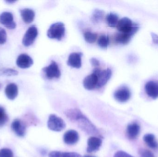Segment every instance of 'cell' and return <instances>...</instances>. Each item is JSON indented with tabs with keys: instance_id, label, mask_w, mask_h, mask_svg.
Instances as JSON below:
<instances>
[{
	"instance_id": "6da1fadb",
	"label": "cell",
	"mask_w": 158,
	"mask_h": 157,
	"mask_svg": "<svg viewBox=\"0 0 158 157\" xmlns=\"http://www.w3.org/2000/svg\"><path fill=\"white\" fill-rule=\"evenodd\" d=\"M65 114L70 120L76 123L86 133L102 137L99 130L78 109L68 110L66 111Z\"/></svg>"
},
{
	"instance_id": "7a4b0ae2",
	"label": "cell",
	"mask_w": 158,
	"mask_h": 157,
	"mask_svg": "<svg viewBox=\"0 0 158 157\" xmlns=\"http://www.w3.org/2000/svg\"><path fill=\"white\" fill-rule=\"evenodd\" d=\"M65 32V28L64 23L56 22L52 24L49 28L47 35L50 38L61 41L64 36Z\"/></svg>"
},
{
	"instance_id": "3957f363",
	"label": "cell",
	"mask_w": 158,
	"mask_h": 157,
	"mask_svg": "<svg viewBox=\"0 0 158 157\" xmlns=\"http://www.w3.org/2000/svg\"><path fill=\"white\" fill-rule=\"evenodd\" d=\"M118 30L123 33H133L135 34L139 27L133 23L131 19L127 17L123 18L118 21L117 25Z\"/></svg>"
},
{
	"instance_id": "277c9868",
	"label": "cell",
	"mask_w": 158,
	"mask_h": 157,
	"mask_svg": "<svg viewBox=\"0 0 158 157\" xmlns=\"http://www.w3.org/2000/svg\"><path fill=\"white\" fill-rule=\"evenodd\" d=\"M47 125L50 130L56 132L61 131L66 127L64 120L55 114H51L49 116Z\"/></svg>"
},
{
	"instance_id": "5b68a950",
	"label": "cell",
	"mask_w": 158,
	"mask_h": 157,
	"mask_svg": "<svg viewBox=\"0 0 158 157\" xmlns=\"http://www.w3.org/2000/svg\"><path fill=\"white\" fill-rule=\"evenodd\" d=\"M93 73L98 77V83L96 88H100L106 84L111 77L112 75L110 69L107 68L106 70H101L99 68H96L94 70Z\"/></svg>"
},
{
	"instance_id": "8992f818",
	"label": "cell",
	"mask_w": 158,
	"mask_h": 157,
	"mask_svg": "<svg viewBox=\"0 0 158 157\" xmlns=\"http://www.w3.org/2000/svg\"><path fill=\"white\" fill-rule=\"evenodd\" d=\"M38 35V30L36 26H31L28 29L22 39V43L26 47L33 44Z\"/></svg>"
},
{
	"instance_id": "52a82bcc",
	"label": "cell",
	"mask_w": 158,
	"mask_h": 157,
	"mask_svg": "<svg viewBox=\"0 0 158 157\" xmlns=\"http://www.w3.org/2000/svg\"><path fill=\"white\" fill-rule=\"evenodd\" d=\"M44 72L47 78L52 79V78H58L61 76V72L56 63L52 61L51 64L43 69Z\"/></svg>"
},
{
	"instance_id": "ba28073f",
	"label": "cell",
	"mask_w": 158,
	"mask_h": 157,
	"mask_svg": "<svg viewBox=\"0 0 158 157\" xmlns=\"http://www.w3.org/2000/svg\"><path fill=\"white\" fill-rule=\"evenodd\" d=\"M131 96L130 89L125 86H122L117 89L114 94V97L117 101L121 103L127 102Z\"/></svg>"
},
{
	"instance_id": "9c48e42d",
	"label": "cell",
	"mask_w": 158,
	"mask_h": 157,
	"mask_svg": "<svg viewBox=\"0 0 158 157\" xmlns=\"http://www.w3.org/2000/svg\"><path fill=\"white\" fill-rule=\"evenodd\" d=\"M0 23L10 29H14L16 27L13 14L10 12H5L0 14Z\"/></svg>"
},
{
	"instance_id": "30bf717a",
	"label": "cell",
	"mask_w": 158,
	"mask_h": 157,
	"mask_svg": "<svg viewBox=\"0 0 158 157\" xmlns=\"http://www.w3.org/2000/svg\"><path fill=\"white\" fill-rule=\"evenodd\" d=\"M82 56V53L81 52L72 53L69 55L67 61V64L69 66L73 68H81V58Z\"/></svg>"
},
{
	"instance_id": "8fae6325",
	"label": "cell",
	"mask_w": 158,
	"mask_h": 157,
	"mask_svg": "<svg viewBox=\"0 0 158 157\" xmlns=\"http://www.w3.org/2000/svg\"><path fill=\"white\" fill-rule=\"evenodd\" d=\"M33 64V60L31 57L25 53L20 54L17 59V65L19 67L22 69L29 68Z\"/></svg>"
},
{
	"instance_id": "7c38bea8",
	"label": "cell",
	"mask_w": 158,
	"mask_h": 157,
	"mask_svg": "<svg viewBox=\"0 0 158 157\" xmlns=\"http://www.w3.org/2000/svg\"><path fill=\"white\" fill-rule=\"evenodd\" d=\"M79 135L75 130H71L65 133L64 135V141L65 143L69 145H73L78 142Z\"/></svg>"
},
{
	"instance_id": "4fadbf2b",
	"label": "cell",
	"mask_w": 158,
	"mask_h": 157,
	"mask_svg": "<svg viewBox=\"0 0 158 157\" xmlns=\"http://www.w3.org/2000/svg\"><path fill=\"white\" fill-rule=\"evenodd\" d=\"M145 91L148 96L153 99L158 98V83L153 81H150L146 84Z\"/></svg>"
},
{
	"instance_id": "5bb4252c",
	"label": "cell",
	"mask_w": 158,
	"mask_h": 157,
	"mask_svg": "<svg viewBox=\"0 0 158 157\" xmlns=\"http://www.w3.org/2000/svg\"><path fill=\"white\" fill-rule=\"evenodd\" d=\"M102 145V140L100 138L95 136H91L87 140V147L86 151L87 153L98 151Z\"/></svg>"
},
{
	"instance_id": "9a60e30c",
	"label": "cell",
	"mask_w": 158,
	"mask_h": 157,
	"mask_svg": "<svg viewBox=\"0 0 158 157\" xmlns=\"http://www.w3.org/2000/svg\"><path fill=\"white\" fill-rule=\"evenodd\" d=\"M98 83V77L93 73L87 76L83 82L84 87L88 90H91L96 88Z\"/></svg>"
},
{
	"instance_id": "2e32d148",
	"label": "cell",
	"mask_w": 158,
	"mask_h": 157,
	"mask_svg": "<svg viewBox=\"0 0 158 157\" xmlns=\"http://www.w3.org/2000/svg\"><path fill=\"white\" fill-rule=\"evenodd\" d=\"M11 128L18 136L23 137L25 135L26 125L20 120H15L11 124Z\"/></svg>"
},
{
	"instance_id": "e0dca14e",
	"label": "cell",
	"mask_w": 158,
	"mask_h": 157,
	"mask_svg": "<svg viewBox=\"0 0 158 157\" xmlns=\"http://www.w3.org/2000/svg\"><path fill=\"white\" fill-rule=\"evenodd\" d=\"M140 132V127L136 123L131 124L127 126L126 134L129 139L134 140L136 139Z\"/></svg>"
},
{
	"instance_id": "ac0fdd59",
	"label": "cell",
	"mask_w": 158,
	"mask_h": 157,
	"mask_svg": "<svg viewBox=\"0 0 158 157\" xmlns=\"http://www.w3.org/2000/svg\"><path fill=\"white\" fill-rule=\"evenodd\" d=\"M6 96L8 99L14 100L18 95V88L17 86L14 83L8 84L5 90Z\"/></svg>"
},
{
	"instance_id": "d6986e66",
	"label": "cell",
	"mask_w": 158,
	"mask_h": 157,
	"mask_svg": "<svg viewBox=\"0 0 158 157\" xmlns=\"http://www.w3.org/2000/svg\"><path fill=\"white\" fill-rule=\"evenodd\" d=\"M21 16L24 22L26 24H30L34 20L35 14L34 11L30 8H26L20 11Z\"/></svg>"
},
{
	"instance_id": "ffe728a7",
	"label": "cell",
	"mask_w": 158,
	"mask_h": 157,
	"mask_svg": "<svg viewBox=\"0 0 158 157\" xmlns=\"http://www.w3.org/2000/svg\"><path fill=\"white\" fill-rule=\"evenodd\" d=\"M134 35L133 33H118L115 37V41L120 44H127Z\"/></svg>"
},
{
	"instance_id": "44dd1931",
	"label": "cell",
	"mask_w": 158,
	"mask_h": 157,
	"mask_svg": "<svg viewBox=\"0 0 158 157\" xmlns=\"http://www.w3.org/2000/svg\"><path fill=\"white\" fill-rule=\"evenodd\" d=\"M143 140L147 145L153 149H157L158 143L155 135L151 134L146 135L144 136Z\"/></svg>"
},
{
	"instance_id": "7402d4cb",
	"label": "cell",
	"mask_w": 158,
	"mask_h": 157,
	"mask_svg": "<svg viewBox=\"0 0 158 157\" xmlns=\"http://www.w3.org/2000/svg\"><path fill=\"white\" fill-rule=\"evenodd\" d=\"M49 157H82L80 154L75 152H61L54 151L49 154Z\"/></svg>"
},
{
	"instance_id": "603a6c76",
	"label": "cell",
	"mask_w": 158,
	"mask_h": 157,
	"mask_svg": "<svg viewBox=\"0 0 158 157\" xmlns=\"http://www.w3.org/2000/svg\"><path fill=\"white\" fill-rule=\"evenodd\" d=\"M105 15V12L103 10L96 9L94 10L91 17V20L94 24H98L103 20Z\"/></svg>"
},
{
	"instance_id": "cb8c5ba5",
	"label": "cell",
	"mask_w": 158,
	"mask_h": 157,
	"mask_svg": "<svg viewBox=\"0 0 158 157\" xmlns=\"http://www.w3.org/2000/svg\"><path fill=\"white\" fill-rule=\"evenodd\" d=\"M107 24L110 27L116 26L118 22V17L116 14L110 13L107 15L106 18Z\"/></svg>"
},
{
	"instance_id": "d4e9b609",
	"label": "cell",
	"mask_w": 158,
	"mask_h": 157,
	"mask_svg": "<svg viewBox=\"0 0 158 157\" xmlns=\"http://www.w3.org/2000/svg\"><path fill=\"white\" fill-rule=\"evenodd\" d=\"M98 44L102 49H106L109 44V38L107 35H103L100 36L98 40Z\"/></svg>"
},
{
	"instance_id": "484cf974",
	"label": "cell",
	"mask_w": 158,
	"mask_h": 157,
	"mask_svg": "<svg viewBox=\"0 0 158 157\" xmlns=\"http://www.w3.org/2000/svg\"><path fill=\"white\" fill-rule=\"evenodd\" d=\"M85 40L89 43H93L95 42L97 39V35L96 33H92L90 31L85 32L84 34Z\"/></svg>"
},
{
	"instance_id": "4316f807",
	"label": "cell",
	"mask_w": 158,
	"mask_h": 157,
	"mask_svg": "<svg viewBox=\"0 0 158 157\" xmlns=\"http://www.w3.org/2000/svg\"><path fill=\"white\" fill-rule=\"evenodd\" d=\"M18 73L16 70L10 68H3L0 70V75L6 76H14L17 75Z\"/></svg>"
},
{
	"instance_id": "83f0119b",
	"label": "cell",
	"mask_w": 158,
	"mask_h": 157,
	"mask_svg": "<svg viewBox=\"0 0 158 157\" xmlns=\"http://www.w3.org/2000/svg\"><path fill=\"white\" fill-rule=\"evenodd\" d=\"M8 121V116L3 108L0 106V126L4 125Z\"/></svg>"
},
{
	"instance_id": "f1b7e54d",
	"label": "cell",
	"mask_w": 158,
	"mask_h": 157,
	"mask_svg": "<svg viewBox=\"0 0 158 157\" xmlns=\"http://www.w3.org/2000/svg\"><path fill=\"white\" fill-rule=\"evenodd\" d=\"M13 152L8 148H2L0 150V157H13Z\"/></svg>"
},
{
	"instance_id": "f546056e",
	"label": "cell",
	"mask_w": 158,
	"mask_h": 157,
	"mask_svg": "<svg viewBox=\"0 0 158 157\" xmlns=\"http://www.w3.org/2000/svg\"><path fill=\"white\" fill-rule=\"evenodd\" d=\"M7 38L6 31L2 28L0 27V44L5 43Z\"/></svg>"
},
{
	"instance_id": "4dcf8cb0",
	"label": "cell",
	"mask_w": 158,
	"mask_h": 157,
	"mask_svg": "<svg viewBox=\"0 0 158 157\" xmlns=\"http://www.w3.org/2000/svg\"><path fill=\"white\" fill-rule=\"evenodd\" d=\"M139 154L140 157H155L152 152L147 149H141Z\"/></svg>"
},
{
	"instance_id": "1f68e13d",
	"label": "cell",
	"mask_w": 158,
	"mask_h": 157,
	"mask_svg": "<svg viewBox=\"0 0 158 157\" xmlns=\"http://www.w3.org/2000/svg\"><path fill=\"white\" fill-rule=\"evenodd\" d=\"M114 157H134L126 152L122 151L117 152L114 155Z\"/></svg>"
},
{
	"instance_id": "d6a6232c",
	"label": "cell",
	"mask_w": 158,
	"mask_h": 157,
	"mask_svg": "<svg viewBox=\"0 0 158 157\" xmlns=\"http://www.w3.org/2000/svg\"><path fill=\"white\" fill-rule=\"evenodd\" d=\"M90 63L94 67H98L100 65L99 61L95 58H92V59H90Z\"/></svg>"
},
{
	"instance_id": "836d02e7",
	"label": "cell",
	"mask_w": 158,
	"mask_h": 157,
	"mask_svg": "<svg viewBox=\"0 0 158 157\" xmlns=\"http://www.w3.org/2000/svg\"><path fill=\"white\" fill-rule=\"evenodd\" d=\"M151 36H152V39H153V42L155 44H158V36L156 34L154 33H151Z\"/></svg>"
},
{
	"instance_id": "e575fe53",
	"label": "cell",
	"mask_w": 158,
	"mask_h": 157,
	"mask_svg": "<svg viewBox=\"0 0 158 157\" xmlns=\"http://www.w3.org/2000/svg\"><path fill=\"white\" fill-rule=\"evenodd\" d=\"M84 157H95L94 156H92L90 155H85L84 156Z\"/></svg>"
}]
</instances>
